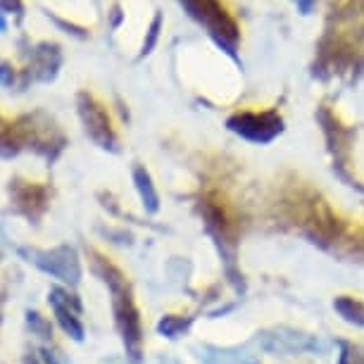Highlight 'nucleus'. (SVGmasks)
Here are the masks:
<instances>
[{
	"label": "nucleus",
	"mask_w": 364,
	"mask_h": 364,
	"mask_svg": "<svg viewBox=\"0 0 364 364\" xmlns=\"http://www.w3.org/2000/svg\"><path fill=\"white\" fill-rule=\"evenodd\" d=\"M0 12H3V15H17V17H22L24 3H22V0H0Z\"/></svg>",
	"instance_id": "nucleus-15"
},
{
	"label": "nucleus",
	"mask_w": 364,
	"mask_h": 364,
	"mask_svg": "<svg viewBox=\"0 0 364 364\" xmlns=\"http://www.w3.org/2000/svg\"><path fill=\"white\" fill-rule=\"evenodd\" d=\"M48 305H50L55 319H58L60 328H63L67 336H72L74 341H84V324H81V319H79L81 305L74 295L63 291V288H53V291L48 293Z\"/></svg>",
	"instance_id": "nucleus-5"
},
{
	"label": "nucleus",
	"mask_w": 364,
	"mask_h": 364,
	"mask_svg": "<svg viewBox=\"0 0 364 364\" xmlns=\"http://www.w3.org/2000/svg\"><path fill=\"white\" fill-rule=\"evenodd\" d=\"M29 60V77L41 81V84H50L58 77L60 67H63V50H60L58 43H38L31 50Z\"/></svg>",
	"instance_id": "nucleus-7"
},
{
	"label": "nucleus",
	"mask_w": 364,
	"mask_h": 364,
	"mask_svg": "<svg viewBox=\"0 0 364 364\" xmlns=\"http://www.w3.org/2000/svg\"><path fill=\"white\" fill-rule=\"evenodd\" d=\"M188 326V321H183V319H174V317H164L162 321H160V333H164L167 338H176L178 333L183 331V328Z\"/></svg>",
	"instance_id": "nucleus-12"
},
{
	"label": "nucleus",
	"mask_w": 364,
	"mask_h": 364,
	"mask_svg": "<svg viewBox=\"0 0 364 364\" xmlns=\"http://www.w3.org/2000/svg\"><path fill=\"white\" fill-rule=\"evenodd\" d=\"M15 79H17V74H15V70H12V65L0 63V86L12 88L15 86Z\"/></svg>",
	"instance_id": "nucleus-14"
},
{
	"label": "nucleus",
	"mask_w": 364,
	"mask_h": 364,
	"mask_svg": "<svg viewBox=\"0 0 364 364\" xmlns=\"http://www.w3.org/2000/svg\"><path fill=\"white\" fill-rule=\"evenodd\" d=\"M8 31V22H5V15L0 12V33H5Z\"/></svg>",
	"instance_id": "nucleus-17"
},
{
	"label": "nucleus",
	"mask_w": 364,
	"mask_h": 364,
	"mask_svg": "<svg viewBox=\"0 0 364 364\" xmlns=\"http://www.w3.org/2000/svg\"><path fill=\"white\" fill-rule=\"evenodd\" d=\"M26 324H29V328L36 336H41V338H50L53 336V331H50V324H48V321L41 317L38 312H29L26 314Z\"/></svg>",
	"instance_id": "nucleus-11"
},
{
	"label": "nucleus",
	"mask_w": 364,
	"mask_h": 364,
	"mask_svg": "<svg viewBox=\"0 0 364 364\" xmlns=\"http://www.w3.org/2000/svg\"><path fill=\"white\" fill-rule=\"evenodd\" d=\"M26 262L38 267L41 272L50 274L53 279H60L63 284L77 286L81 281V262L77 250L70 245H58L53 250H38V248H19Z\"/></svg>",
	"instance_id": "nucleus-2"
},
{
	"label": "nucleus",
	"mask_w": 364,
	"mask_h": 364,
	"mask_svg": "<svg viewBox=\"0 0 364 364\" xmlns=\"http://www.w3.org/2000/svg\"><path fill=\"white\" fill-rule=\"evenodd\" d=\"M134 183H136V188H139L141 200H143V205H146V210L157 212V208H160V198H157V193H155L153 178H150V174L143 167L134 169Z\"/></svg>",
	"instance_id": "nucleus-8"
},
{
	"label": "nucleus",
	"mask_w": 364,
	"mask_h": 364,
	"mask_svg": "<svg viewBox=\"0 0 364 364\" xmlns=\"http://www.w3.org/2000/svg\"><path fill=\"white\" fill-rule=\"evenodd\" d=\"M229 127L236 134L243 136V139L255 141V143H267L277 134H281V117H277L274 112H264V114L245 112V114L231 117Z\"/></svg>",
	"instance_id": "nucleus-6"
},
{
	"label": "nucleus",
	"mask_w": 364,
	"mask_h": 364,
	"mask_svg": "<svg viewBox=\"0 0 364 364\" xmlns=\"http://www.w3.org/2000/svg\"><path fill=\"white\" fill-rule=\"evenodd\" d=\"M77 105H79V117H81V122H84L88 139L93 143H98V146L105 150H117V136L112 132V124H109L105 107L88 93H79Z\"/></svg>",
	"instance_id": "nucleus-4"
},
{
	"label": "nucleus",
	"mask_w": 364,
	"mask_h": 364,
	"mask_svg": "<svg viewBox=\"0 0 364 364\" xmlns=\"http://www.w3.org/2000/svg\"><path fill=\"white\" fill-rule=\"evenodd\" d=\"M336 310H338L348 321H357V324H364V307L360 305V302L348 300V298L336 300Z\"/></svg>",
	"instance_id": "nucleus-10"
},
{
	"label": "nucleus",
	"mask_w": 364,
	"mask_h": 364,
	"mask_svg": "<svg viewBox=\"0 0 364 364\" xmlns=\"http://www.w3.org/2000/svg\"><path fill=\"white\" fill-rule=\"evenodd\" d=\"M102 279L109 286V293H112V305H114V314H117V324H119V331L124 336L127 350L132 353L134 360H139L141 353V319L139 312L134 307L132 293L122 279V274L114 269V267L105 264V272H102Z\"/></svg>",
	"instance_id": "nucleus-1"
},
{
	"label": "nucleus",
	"mask_w": 364,
	"mask_h": 364,
	"mask_svg": "<svg viewBox=\"0 0 364 364\" xmlns=\"http://www.w3.org/2000/svg\"><path fill=\"white\" fill-rule=\"evenodd\" d=\"M178 3L186 8L191 17L208 26L212 36L226 46V50L233 53V43L238 38L236 22L226 15L224 8L219 5V0H178Z\"/></svg>",
	"instance_id": "nucleus-3"
},
{
	"label": "nucleus",
	"mask_w": 364,
	"mask_h": 364,
	"mask_svg": "<svg viewBox=\"0 0 364 364\" xmlns=\"http://www.w3.org/2000/svg\"><path fill=\"white\" fill-rule=\"evenodd\" d=\"M48 17H50L53 22L60 26V29H65L67 33H72V36H77V38H86V31H84V29H79V26H74V24H67L65 19H60V17H53L50 12H48Z\"/></svg>",
	"instance_id": "nucleus-16"
},
{
	"label": "nucleus",
	"mask_w": 364,
	"mask_h": 364,
	"mask_svg": "<svg viewBox=\"0 0 364 364\" xmlns=\"http://www.w3.org/2000/svg\"><path fill=\"white\" fill-rule=\"evenodd\" d=\"M160 26H162V15H155L153 24H150V29H148V38L143 41V50H141V55H148V53L155 48L157 36H160Z\"/></svg>",
	"instance_id": "nucleus-13"
},
{
	"label": "nucleus",
	"mask_w": 364,
	"mask_h": 364,
	"mask_svg": "<svg viewBox=\"0 0 364 364\" xmlns=\"http://www.w3.org/2000/svg\"><path fill=\"white\" fill-rule=\"evenodd\" d=\"M19 153V139L8 124H0V157H12Z\"/></svg>",
	"instance_id": "nucleus-9"
}]
</instances>
